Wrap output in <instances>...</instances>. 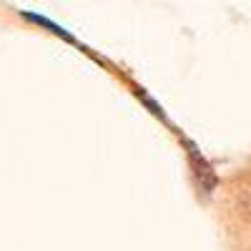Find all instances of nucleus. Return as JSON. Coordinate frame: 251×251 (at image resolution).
I'll use <instances>...</instances> for the list:
<instances>
[{
	"mask_svg": "<svg viewBox=\"0 0 251 251\" xmlns=\"http://www.w3.org/2000/svg\"><path fill=\"white\" fill-rule=\"evenodd\" d=\"M186 149H188V161H191V171H194V178L199 183V188L203 194H208L211 188L216 186V174L211 169V163H208L199 151H196V146L191 143H186Z\"/></svg>",
	"mask_w": 251,
	"mask_h": 251,
	"instance_id": "nucleus-1",
	"label": "nucleus"
},
{
	"mask_svg": "<svg viewBox=\"0 0 251 251\" xmlns=\"http://www.w3.org/2000/svg\"><path fill=\"white\" fill-rule=\"evenodd\" d=\"M23 15H25L28 20H33V23H38V25H43V28H48L50 33H55V35H60L63 40H73V38H71L68 33H63V30H60V28H58L55 23H50V20H46V18H40V15H33V13H23Z\"/></svg>",
	"mask_w": 251,
	"mask_h": 251,
	"instance_id": "nucleus-2",
	"label": "nucleus"
}]
</instances>
